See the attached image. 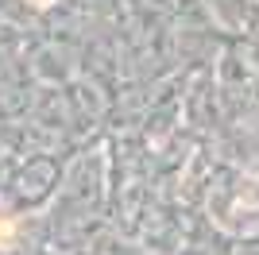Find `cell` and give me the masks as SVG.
Instances as JSON below:
<instances>
[{
    "label": "cell",
    "instance_id": "obj_1",
    "mask_svg": "<svg viewBox=\"0 0 259 255\" xmlns=\"http://www.w3.org/2000/svg\"><path fill=\"white\" fill-rule=\"evenodd\" d=\"M31 4H51V0H31Z\"/></svg>",
    "mask_w": 259,
    "mask_h": 255
}]
</instances>
